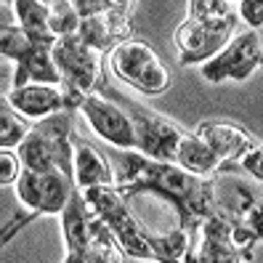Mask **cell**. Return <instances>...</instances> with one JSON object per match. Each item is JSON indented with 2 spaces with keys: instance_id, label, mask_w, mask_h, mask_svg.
<instances>
[{
  "instance_id": "484cf974",
  "label": "cell",
  "mask_w": 263,
  "mask_h": 263,
  "mask_svg": "<svg viewBox=\"0 0 263 263\" xmlns=\"http://www.w3.org/2000/svg\"><path fill=\"white\" fill-rule=\"evenodd\" d=\"M64 263H83V260H77V258H72V255H67V258H64Z\"/></svg>"
},
{
  "instance_id": "603a6c76",
  "label": "cell",
  "mask_w": 263,
  "mask_h": 263,
  "mask_svg": "<svg viewBox=\"0 0 263 263\" xmlns=\"http://www.w3.org/2000/svg\"><path fill=\"white\" fill-rule=\"evenodd\" d=\"M37 218H40L37 213H16V215H13V218H11L6 226H0V250H3V247H6L13 237H16L22 229H27L29 223L37 221Z\"/></svg>"
},
{
  "instance_id": "e0dca14e",
  "label": "cell",
  "mask_w": 263,
  "mask_h": 263,
  "mask_svg": "<svg viewBox=\"0 0 263 263\" xmlns=\"http://www.w3.org/2000/svg\"><path fill=\"white\" fill-rule=\"evenodd\" d=\"M173 165L183 167V170H186V173H192V176H202V178H213V176L221 173L218 157H215V154H213L202 141H199L194 133H189V130L183 133L181 144H178V149H176Z\"/></svg>"
},
{
  "instance_id": "4316f807",
  "label": "cell",
  "mask_w": 263,
  "mask_h": 263,
  "mask_svg": "<svg viewBox=\"0 0 263 263\" xmlns=\"http://www.w3.org/2000/svg\"><path fill=\"white\" fill-rule=\"evenodd\" d=\"M186 263H194V253H192V255H189V260H186Z\"/></svg>"
},
{
  "instance_id": "cb8c5ba5",
  "label": "cell",
  "mask_w": 263,
  "mask_h": 263,
  "mask_svg": "<svg viewBox=\"0 0 263 263\" xmlns=\"http://www.w3.org/2000/svg\"><path fill=\"white\" fill-rule=\"evenodd\" d=\"M237 19H242L247 24V29H255L260 32V24H263V6L258 0H242L237 3Z\"/></svg>"
},
{
  "instance_id": "8992f818",
  "label": "cell",
  "mask_w": 263,
  "mask_h": 263,
  "mask_svg": "<svg viewBox=\"0 0 263 263\" xmlns=\"http://www.w3.org/2000/svg\"><path fill=\"white\" fill-rule=\"evenodd\" d=\"M51 56L59 72V88L64 90V96L74 112L88 93H99L106 85L101 74L104 56L90 51L77 35L59 37L51 48Z\"/></svg>"
},
{
  "instance_id": "5b68a950",
  "label": "cell",
  "mask_w": 263,
  "mask_h": 263,
  "mask_svg": "<svg viewBox=\"0 0 263 263\" xmlns=\"http://www.w3.org/2000/svg\"><path fill=\"white\" fill-rule=\"evenodd\" d=\"M72 6L80 16L77 37L90 51L106 56V51H115L120 43L130 40L133 35V16L138 3L136 0H72Z\"/></svg>"
},
{
  "instance_id": "7a4b0ae2",
  "label": "cell",
  "mask_w": 263,
  "mask_h": 263,
  "mask_svg": "<svg viewBox=\"0 0 263 263\" xmlns=\"http://www.w3.org/2000/svg\"><path fill=\"white\" fill-rule=\"evenodd\" d=\"M85 205L93 210L104 226L112 231L125 258L152 260V263H186L194 253V237L183 229L154 234L130 213L128 202L117 194L115 186H96L80 192Z\"/></svg>"
},
{
  "instance_id": "30bf717a",
  "label": "cell",
  "mask_w": 263,
  "mask_h": 263,
  "mask_svg": "<svg viewBox=\"0 0 263 263\" xmlns=\"http://www.w3.org/2000/svg\"><path fill=\"white\" fill-rule=\"evenodd\" d=\"M16 197L29 213L37 215H59L64 210L69 194L74 192V181L61 170H24L13 183Z\"/></svg>"
},
{
  "instance_id": "52a82bcc",
  "label": "cell",
  "mask_w": 263,
  "mask_h": 263,
  "mask_svg": "<svg viewBox=\"0 0 263 263\" xmlns=\"http://www.w3.org/2000/svg\"><path fill=\"white\" fill-rule=\"evenodd\" d=\"M99 93H106L115 104H120V109L128 115L133 125V138H136V152H141L144 157L157 160V162H173L176 149L183 138V128H178L176 122H170L160 112H152L146 106L136 104L133 99H125L122 93L112 90L109 85H104Z\"/></svg>"
},
{
  "instance_id": "277c9868",
  "label": "cell",
  "mask_w": 263,
  "mask_h": 263,
  "mask_svg": "<svg viewBox=\"0 0 263 263\" xmlns=\"http://www.w3.org/2000/svg\"><path fill=\"white\" fill-rule=\"evenodd\" d=\"M74 115L77 112H59L29 125V133L16 149L24 170H61L72 178Z\"/></svg>"
},
{
  "instance_id": "6da1fadb",
  "label": "cell",
  "mask_w": 263,
  "mask_h": 263,
  "mask_svg": "<svg viewBox=\"0 0 263 263\" xmlns=\"http://www.w3.org/2000/svg\"><path fill=\"white\" fill-rule=\"evenodd\" d=\"M109 160L115 173L112 186L125 202L138 194L160 197L178 213V229L189 231L194 239L202 221L218 210L215 178L192 176L173 162L149 160L136 149H112Z\"/></svg>"
},
{
  "instance_id": "8fae6325",
  "label": "cell",
  "mask_w": 263,
  "mask_h": 263,
  "mask_svg": "<svg viewBox=\"0 0 263 263\" xmlns=\"http://www.w3.org/2000/svg\"><path fill=\"white\" fill-rule=\"evenodd\" d=\"M194 136L218 157L221 173H239L242 157L260 146V141L250 130L237 125V122H229V120H205V122H199Z\"/></svg>"
},
{
  "instance_id": "2e32d148",
  "label": "cell",
  "mask_w": 263,
  "mask_h": 263,
  "mask_svg": "<svg viewBox=\"0 0 263 263\" xmlns=\"http://www.w3.org/2000/svg\"><path fill=\"white\" fill-rule=\"evenodd\" d=\"M53 45L45 43H32V48L27 51L22 61H16V72H13V85L11 88H22V85H59V72L51 56Z\"/></svg>"
},
{
  "instance_id": "7c38bea8",
  "label": "cell",
  "mask_w": 263,
  "mask_h": 263,
  "mask_svg": "<svg viewBox=\"0 0 263 263\" xmlns=\"http://www.w3.org/2000/svg\"><path fill=\"white\" fill-rule=\"evenodd\" d=\"M77 112L85 117L90 130L99 138H104L112 149H136L133 125L128 115L106 93H88L77 106Z\"/></svg>"
},
{
  "instance_id": "ffe728a7",
  "label": "cell",
  "mask_w": 263,
  "mask_h": 263,
  "mask_svg": "<svg viewBox=\"0 0 263 263\" xmlns=\"http://www.w3.org/2000/svg\"><path fill=\"white\" fill-rule=\"evenodd\" d=\"M77 27H80V16H77L72 0H67V3L64 0H53V3H48V29H51V35L56 40L74 35Z\"/></svg>"
},
{
  "instance_id": "4fadbf2b",
  "label": "cell",
  "mask_w": 263,
  "mask_h": 263,
  "mask_svg": "<svg viewBox=\"0 0 263 263\" xmlns=\"http://www.w3.org/2000/svg\"><path fill=\"white\" fill-rule=\"evenodd\" d=\"M59 218H61V234H64L67 255L83 260L88 245H90V237H93V229H96L99 215L85 205V199H83L80 192H77V186L69 194L64 210L59 213Z\"/></svg>"
},
{
  "instance_id": "ac0fdd59",
  "label": "cell",
  "mask_w": 263,
  "mask_h": 263,
  "mask_svg": "<svg viewBox=\"0 0 263 263\" xmlns=\"http://www.w3.org/2000/svg\"><path fill=\"white\" fill-rule=\"evenodd\" d=\"M11 8L16 13L24 35L32 43H45V45L56 43V37L48 29V3H40V0H13Z\"/></svg>"
},
{
  "instance_id": "d4e9b609",
  "label": "cell",
  "mask_w": 263,
  "mask_h": 263,
  "mask_svg": "<svg viewBox=\"0 0 263 263\" xmlns=\"http://www.w3.org/2000/svg\"><path fill=\"white\" fill-rule=\"evenodd\" d=\"M260 157H263V149H253L250 154H245L242 162H239V173H247L250 178H255L258 183L263 181V167H260Z\"/></svg>"
},
{
  "instance_id": "7402d4cb",
  "label": "cell",
  "mask_w": 263,
  "mask_h": 263,
  "mask_svg": "<svg viewBox=\"0 0 263 263\" xmlns=\"http://www.w3.org/2000/svg\"><path fill=\"white\" fill-rule=\"evenodd\" d=\"M22 176V160L16 149H0V186H13Z\"/></svg>"
},
{
  "instance_id": "d6986e66",
  "label": "cell",
  "mask_w": 263,
  "mask_h": 263,
  "mask_svg": "<svg viewBox=\"0 0 263 263\" xmlns=\"http://www.w3.org/2000/svg\"><path fill=\"white\" fill-rule=\"evenodd\" d=\"M29 133V120H24L6 96H0V149H19Z\"/></svg>"
},
{
  "instance_id": "44dd1931",
  "label": "cell",
  "mask_w": 263,
  "mask_h": 263,
  "mask_svg": "<svg viewBox=\"0 0 263 263\" xmlns=\"http://www.w3.org/2000/svg\"><path fill=\"white\" fill-rule=\"evenodd\" d=\"M29 48H32V40L24 35V29L19 24L0 22V59H11L16 64V61L27 56Z\"/></svg>"
},
{
  "instance_id": "5bb4252c",
  "label": "cell",
  "mask_w": 263,
  "mask_h": 263,
  "mask_svg": "<svg viewBox=\"0 0 263 263\" xmlns=\"http://www.w3.org/2000/svg\"><path fill=\"white\" fill-rule=\"evenodd\" d=\"M8 104L16 109L24 120H45L59 112H74L64 90L59 85H22V88H11V93L6 96Z\"/></svg>"
},
{
  "instance_id": "ba28073f",
  "label": "cell",
  "mask_w": 263,
  "mask_h": 263,
  "mask_svg": "<svg viewBox=\"0 0 263 263\" xmlns=\"http://www.w3.org/2000/svg\"><path fill=\"white\" fill-rule=\"evenodd\" d=\"M109 69L115 72L117 80H122L125 85L136 88L138 93H146V96H162L170 88V83H173L165 61L154 53L149 43L138 37L120 43L109 53Z\"/></svg>"
},
{
  "instance_id": "9c48e42d",
  "label": "cell",
  "mask_w": 263,
  "mask_h": 263,
  "mask_svg": "<svg viewBox=\"0 0 263 263\" xmlns=\"http://www.w3.org/2000/svg\"><path fill=\"white\" fill-rule=\"evenodd\" d=\"M263 61V40L255 29L237 32L210 61L202 64V77L208 83L218 85L226 80H247Z\"/></svg>"
},
{
  "instance_id": "3957f363",
  "label": "cell",
  "mask_w": 263,
  "mask_h": 263,
  "mask_svg": "<svg viewBox=\"0 0 263 263\" xmlns=\"http://www.w3.org/2000/svg\"><path fill=\"white\" fill-rule=\"evenodd\" d=\"M237 3L229 0H189L186 3V19H183L176 32L173 43L178 48V64H205L237 32Z\"/></svg>"
},
{
  "instance_id": "9a60e30c",
  "label": "cell",
  "mask_w": 263,
  "mask_h": 263,
  "mask_svg": "<svg viewBox=\"0 0 263 263\" xmlns=\"http://www.w3.org/2000/svg\"><path fill=\"white\" fill-rule=\"evenodd\" d=\"M72 181H74L77 192L96 189V186H112L115 183L112 165L104 160V154H99L77 133L72 138Z\"/></svg>"
}]
</instances>
